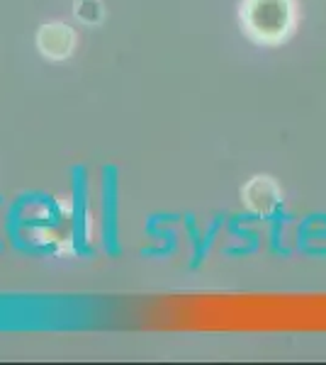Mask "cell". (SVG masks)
Masks as SVG:
<instances>
[{
  "label": "cell",
  "mask_w": 326,
  "mask_h": 365,
  "mask_svg": "<svg viewBox=\"0 0 326 365\" xmlns=\"http://www.w3.org/2000/svg\"><path fill=\"white\" fill-rule=\"evenodd\" d=\"M76 29L68 27L66 22H46L37 32V49L39 54L49 61H66V58L76 51Z\"/></svg>",
  "instance_id": "cell-2"
},
{
  "label": "cell",
  "mask_w": 326,
  "mask_h": 365,
  "mask_svg": "<svg viewBox=\"0 0 326 365\" xmlns=\"http://www.w3.org/2000/svg\"><path fill=\"white\" fill-rule=\"evenodd\" d=\"M241 202L246 205L248 212L258 217L272 215L282 202V190L270 175H256L241 187Z\"/></svg>",
  "instance_id": "cell-3"
},
{
  "label": "cell",
  "mask_w": 326,
  "mask_h": 365,
  "mask_svg": "<svg viewBox=\"0 0 326 365\" xmlns=\"http://www.w3.org/2000/svg\"><path fill=\"white\" fill-rule=\"evenodd\" d=\"M73 15L83 25H100L105 20V8L100 0H76Z\"/></svg>",
  "instance_id": "cell-4"
},
{
  "label": "cell",
  "mask_w": 326,
  "mask_h": 365,
  "mask_svg": "<svg viewBox=\"0 0 326 365\" xmlns=\"http://www.w3.org/2000/svg\"><path fill=\"white\" fill-rule=\"evenodd\" d=\"M239 20L251 42L275 46L297 27V5L295 0H241Z\"/></svg>",
  "instance_id": "cell-1"
}]
</instances>
